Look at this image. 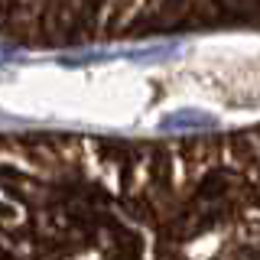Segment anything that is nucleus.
I'll list each match as a JSON object with an SVG mask.
<instances>
[{
  "mask_svg": "<svg viewBox=\"0 0 260 260\" xmlns=\"http://www.w3.org/2000/svg\"><path fill=\"white\" fill-rule=\"evenodd\" d=\"M0 260H260V124L4 134Z\"/></svg>",
  "mask_w": 260,
  "mask_h": 260,
  "instance_id": "obj_1",
  "label": "nucleus"
},
{
  "mask_svg": "<svg viewBox=\"0 0 260 260\" xmlns=\"http://www.w3.org/2000/svg\"><path fill=\"white\" fill-rule=\"evenodd\" d=\"M241 29L260 32V0H4V36L23 49Z\"/></svg>",
  "mask_w": 260,
  "mask_h": 260,
  "instance_id": "obj_2",
  "label": "nucleus"
}]
</instances>
